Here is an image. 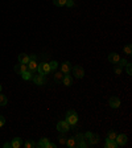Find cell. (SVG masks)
Masks as SVG:
<instances>
[{
  "mask_svg": "<svg viewBox=\"0 0 132 148\" xmlns=\"http://www.w3.org/2000/svg\"><path fill=\"white\" fill-rule=\"evenodd\" d=\"M53 4H54L55 7H65L66 0H53Z\"/></svg>",
  "mask_w": 132,
  "mask_h": 148,
  "instance_id": "26",
  "label": "cell"
},
{
  "mask_svg": "<svg viewBox=\"0 0 132 148\" xmlns=\"http://www.w3.org/2000/svg\"><path fill=\"white\" fill-rule=\"evenodd\" d=\"M127 64H128V61H127V60L126 58H120L119 60V61H118V66H120V68H122V69H123V68H126V65Z\"/></svg>",
  "mask_w": 132,
  "mask_h": 148,
  "instance_id": "27",
  "label": "cell"
},
{
  "mask_svg": "<svg viewBox=\"0 0 132 148\" xmlns=\"http://www.w3.org/2000/svg\"><path fill=\"white\" fill-rule=\"evenodd\" d=\"M8 103V99H7L5 95H3L1 92H0V106H7Z\"/></svg>",
  "mask_w": 132,
  "mask_h": 148,
  "instance_id": "25",
  "label": "cell"
},
{
  "mask_svg": "<svg viewBox=\"0 0 132 148\" xmlns=\"http://www.w3.org/2000/svg\"><path fill=\"white\" fill-rule=\"evenodd\" d=\"M119 60H120V57H119V54H118V53H110V54H108V61H110L111 64L116 65Z\"/></svg>",
  "mask_w": 132,
  "mask_h": 148,
  "instance_id": "13",
  "label": "cell"
},
{
  "mask_svg": "<svg viewBox=\"0 0 132 148\" xmlns=\"http://www.w3.org/2000/svg\"><path fill=\"white\" fill-rule=\"evenodd\" d=\"M37 73L41 74V75H46V74H50V66L49 62H41L37 66Z\"/></svg>",
  "mask_w": 132,
  "mask_h": 148,
  "instance_id": "3",
  "label": "cell"
},
{
  "mask_svg": "<svg viewBox=\"0 0 132 148\" xmlns=\"http://www.w3.org/2000/svg\"><path fill=\"white\" fill-rule=\"evenodd\" d=\"M75 140H77V148H86L89 145V143L86 142V138H85V134H77Z\"/></svg>",
  "mask_w": 132,
  "mask_h": 148,
  "instance_id": "4",
  "label": "cell"
},
{
  "mask_svg": "<svg viewBox=\"0 0 132 148\" xmlns=\"http://www.w3.org/2000/svg\"><path fill=\"white\" fill-rule=\"evenodd\" d=\"M105 147L106 148H116L118 144H116V142H115V140H108V139H106Z\"/></svg>",
  "mask_w": 132,
  "mask_h": 148,
  "instance_id": "19",
  "label": "cell"
},
{
  "mask_svg": "<svg viewBox=\"0 0 132 148\" xmlns=\"http://www.w3.org/2000/svg\"><path fill=\"white\" fill-rule=\"evenodd\" d=\"M70 124L66 122V120H60L58 123H57V130H58L60 132H64V134H66L68 131H70Z\"/></svg>",
  "mask_w": 132,
  "mask_h": 148,
  "instance_id": "5",
  "label": "cell"
},
{
  "mask_svg": "<svg viewBox=\"0 0 132 148\" xmlns=\"http://www.w3.org/2000/svg\"><path fill=\"white\" fill-rule=\"evenodd\" d=\"M11 145H12V148H20L23 145V140L20 138H13L12 142H11Z\"/></svg>",
  "mask_w": 132,
  "mask_h": 148,
  "instance_id": "16",
  "label": "cell"
},
{
  "mask_svg": "<svg viewBox=\"0 0 132 148\" xmlns=\"http://www.w3.org/2000/svg\"><path fill=\"white\" fill-rule=\"evenodd\" d=\"M32 71H29V70H27V71H24V73L23 74H20V75H21L23 77V79L24 81H29V79H32V77H33V75H32Z\"/></svg>",
  "mask_w": 132,
  "mask_h": 148,
  "instance_id": "20",
  "label": "cell"
},
{
  "mask_svg": "<svg viewBox=\"0 0 132 148\" xmlns=\"http://www.w3.org/2000/svg\"><path fill=\"white\" fill-rule=\"evenodd\" d=\"M85 138L87 139V143H89L90 145H95L99 143V140H101V138H99L98 134H92V132H86L85 134Z\"/></svg>",
  "mask_w": 132,
  "mask_h": 148,
  "instance_id": "2",
  "label": "cell"
},
{
  "mask_svg": "<svg viewBox=\"0 0 132 148\" xmlns=\"http://www.w3.org/2000/svg\"><path fill=\"white\" fill-rule=\"evenodd\" d=\"M32 81H33L34 85H37V86H42V85H45L46 78H45V75L36 74V75H33V77H32Z\"/></svg>",
  "mask_w": 132,
  "mask_h": 148,
  "instance_id": "7",
  "label": "cell"
},
{
  "mask_svg": "<svg viewBox=\"0 0 132 148\" xmlns=\"http://www.w3.org/2000/svg\"><path fill=\"white\" fill-rule=\"evenodd\" d=\"M65 74L62 73V71H54V74H53V77H54V81L57 83H61L62 82V78H64Z\"/></svg>",
  "mask_w": 132,
  "mask_h": 148,
  "instance_id": "17",
  "label": "cell"
},
{
  "mask_svg": "<svg viewBox=\"0 0 132 148\" xmlns=\"http://www.w3.org/2000/svg\"><path fill=\"white\" fill-rule=\"evenodd\" d=\"M65 120L70 124V127L77 126V123H78V115H77V112H75V110H69L68 112H66V119H65Z\"/></svg>",
  "mask_w": 132,
  "mask_h": 148,
  "instance_id": "1",
  "label": "cell"
},
{
  "mask_svg": "<svg viewBox=\"0 0 132 148\" xmlns=\"http://www.w3.org/2000/svg\"><path fill=\"white\" fill-rule=\"evenodd\" d=\"M69 148H77V140H75V136H71V138H68L66 140V144Z\"/></svg>",
  "mask_w": 132,
  "mask_h": 148,
  "instance_id": "14",
  "label": "cell"
},
{
  "mask_svg": "<svg viewBox=\"0 0 132 148\" xmlns=\"http://www.w3.org/2000/svg\"><path fill=\"white\" fill-rule=\"evenodd\" d=\"M48 144H49V140L48 138H42L40 142L36 144V147H40V148H48Z\"/></svg>",
  "mask_w": 132,
  "mask_h": 148,
  "instance_id": "18",
  "label": "cell"
},
{
  "mask_svg": "<svg viewBox=\"0 0 132 148\" xmlns=\"http://www.w3.org/2000/svg\"><path fill=\"white\" fill-rule=\"evenodd\" d=\"M55 147H57V145H55L54 143H50L49 142V144H48V148H55Z\"/></svg>",
  "mask_w": 132,
  "mask_h": 148,
  "instance_id": "34",
  "label": "cell"
},
{
  "mask_svg": "<svg viewBox=\"0 0 132 148\" xmlns=\"http://www.w3.org/2000/svg\"><path fill=\"white\" fill-rule=\"evenodd\" d=\"M126 71H127V74H128V75H131V74H132V65H131V62H128V64L126 65Z\"/></svg>",
  "mask_w": 132,
  "mask_h": 148,
  "instance_id": "30",
  "label": "cell"
},
{
  "mask_svg": "<svg viewBox=\"0 0 132 148\" xmlns=\"http://www.w3.org/2000/svg\"><path fill=\"white\" fill-rule=\"evenodd\" d=\"M49 66H50V71H55L57 70V68H58V62L57 61H50Z\"/></svg>",
  "mask_w": 132,
  "mask_h": 148,
  "instance_id": "24",
  "label": "cell"
},
{
  "mask_svg": "<svg viewBox=\"0 0 132 148\" xmlns=\"http://www.w3.org/2000/svg\"><path fill=\"white\" fill-rule=\"evenodd\" d=\"M65 5L68 7V8H73V7H74V1H73V0H66V4H65Z\"/></svg>",
  "mask_w": 132,
  "mask_h": 148,
  "instance_id": "32",
  "label": "cell"
},
{
  "mask_svg": "<svg viewBox=\"0 0 132 148\" xmlns=\"http://www.w3.org/2000/svg\"><path fill=\"white\" fill-rule=\"evenodd\" d=\"M0 92H1V85H0Z\"/></svg>",
  "mask_w": 132,
  "mask_h": 148,
  "instance_id": "37",
  "label": "cell"
},
{
  "mask_svg": "<svg viewBox=\"0 0 132 148\" xmlns=\"http://www.w3.org/2000/svg\"><path fill=\"white\" fill-rule=\"evenodd\" d=\"M28 70L32 71V73H36L37 71V66H38V62H37V60H29V62H28Z\"/></svg>",
  "mask_w": 132,
  "mask_h": 148,
  "instance_id": "11",
  "label": "cell"
},
{
  "mask_svg": "<svg viewBox=\"0 0 132 148\" xmlns=\"http://www.w3.org/2000/svg\"><path fill=\"white\" fill-rule=\"evenodd\" d=\"M127 140H128V138H127V135H124V134L116 135V139H115V142H116L118 145H126Z\"/></svg>",
  "mask_w": 132,
  "mask_h": 148,
  "instance_id": "9",
  "label": "cell"
},
{
  "mask_svg": "<svg viewBox=\"0 0 132 148\" xmlns=\"http://www.w3.org/2000/svg\"><path fill=\"white\" fill-rule=\"evenodd\" d=\"M4 124H5V118L3 115H0V127H3Z\"/></svg>",
  "mask_w": 132,
  "mask_h": 148,
  "instance_id": "33",
  "label": "cell"
},
{
  "mask_svg": "<svg viewBox=\"0 0 132 148\" xmlns=\"http://www.w3.org/2000/svg\"><path fill=\"white\" fill-rule=\"evenodd\" d=\"M71 71H73V75L75 78H83L85 77V70H83V68L79 66V65L73 66V68H71Z\"/></svg>",
  "mask_w": 132,
  "mask_h": 148,
  "instance_id": "6",
  "label": "cell"
},
{
  "mask_svg": "<svg viewBox=\"0 0 132 148\" xmlns=\"http://www.w3.org/2000/svg\"><path fill=\"white\" fill-rule=\"evenodd\" d=\"M62 83H64L65 86H71L73 85V77H71L70 74H65L64 78H62Z\"/></svg>",
  "mask_w": 132,
  "mask_h": 148,
  "instance_id": "12",
  "label": "cell"
},
{
  "mask_svg": "<svg viewBox=\"0 0 132 148\" xmlns=\"http://www.w3.org/2000/svg\"><path fill=\"white\" fill-rule=\"evenodd\" d=\"M114 66H115V74H116V75H120L122 71H123V69L120 68V66H118V65H114Z\"/></svg>",
  "mask_w": 132,
  "mask_h": 148,
  "instance_id": "31",
  "label": "cell"
},
{
  "mask_svg": "<svg viewBox=\"0 0 132 148\" xmlns=\"http://www.w3.org/2000/svg\"><path fill=\"white\" fill-rule=\"evenodd\" d=\"M12 145H11V143H4V148H11Z\"/></svg>",
  "mask_w": 132,
  "mask_h": 148,
  "instance_id": "36",
  "label": "cell"
},
{
  "mask_svg": "<svg viewBox=\"0 0 132 148\" xmlns=\"http://www.w3.org/2000/svg\"><path fill=\"white\" fill-rule=\"evenodd\" d=\"M18 66H20V74H23L24 71L28 70V65L27 64H18Z\"/></svg>",
  "mask_w": 132,
  "mask_h": 148,
  "instance_id": "29",
  "label": "cell"
},
{
  "mask_svg": "<svg viewBox=\"0 0 132 148\" xmlns=\"http://www.w3.org/2000/svg\"><path fill=\"white\" fill-rule=\"evenodd\" d=\"M25 147L27 148H34L36 147V143H34L33 140H27V142H25Z\"/></svg>",
  "mask_w": 132,
  "mask_h": 148,
  "instance_id": "28",
  "label": "cell"
},
{
  "mask_svg": "<svg viewBox=\"0 0 132 148\" xmlns=\"http://www.w3.org/2000/svg\"><path fill=\"white\" fill-rule=\"evenodd\" d=\"M116 135H118V134L115 132L114 130H110V131H108V134H107V139H108V140H115V139H116Z\"/></svg>",
  "mask_w": 132,
  "mask_h": 148,
  "instance_id": "22",
  "label": "cell"
},
{
  "mask_svg": "<svg viewBox=\"0 0 132 148\" xmlns=\"http://www.w3.org/2000/svg\"><path fill=\"white\" fill-rule=\"evenodd\" d=\"M108 105L111 108H119L120 107V99L118 97H111L108 101Z\"/></svg>",
  "mask_w": 132,
  "mask_h": 148,
  "instance_id": "8",
  "label": "cell"
},
{
  "mask_svg": "<svg viewBox=\"0 0 132 148\" xmlns=\"http://www.w3.org/2000/svg\"><path fill=\"white\" fill-rule=\"evenodd\" d=\"M15 71L17 74H20V66H18V65H16V66H15Z\"/></svg>",
  "mask_w": 132,
  "mask_h": 148,
  "instance_id": "35",
  "label": "cell"
},
{
  "mask_svg": "<svg viewBox=\"0 0 132 148\" xmlns=\"http://www.w3.org/2000/svg\"><path fill=\"white\" fill-rule=\"evenodd\" d=\"M123 52L126 53V54H128V56L132 54V45H131V44H127V45L124 46V48H123Z\"/></svg>",
  "mask_w": 132,
  "mask_h": 148,
  "instance_id": "23",
  "label": "cell"
},
{
  "mask_svg": "<svg viewBox=\"0 0 132 148\" xmlns=\"http://www.w3.org/2000/svg\"><path fill=\"white\" fill-rule=\"evenodd\" d=\"M66 140H68V136L65 135L64 132L60 134V136H58V142L61 143V145H65V144H66Z\"/></svg>",
  "mask_w": 132,
  "mask_h": 148,
  "instance_id": "21",
  "label": "cell"
},
{
  "mask_svg": "<svg viewBox=\"0 0 132 148\" xmlns=\"http://www.w3.org/2000/svg\"><path fill=\"white\" fill-rule=\"evenodd\" d=\"M29 62V56L27 53H20L18 54V64H28Z\"/></svg>",
  "mask_w": 132,
  "mask_h": 148,
  "instance_id": "15",
  "label": "cell"
},
{
  "mask_svg": "<svg viewBox=\"0 0 132 148\" xmlns=\"http://www.w3.org/2000/svg\"><path fill=\"white\" fill-rule=\"evenodd\" d=\"M61 71L64 74H70L71 73V64L69 61H65L61 64Z\"/></svg>",
  "mask_w": 132,
  "mask_h": 148,
  "instance_id": "10",
  "label": "cell"
}]
</instances>
